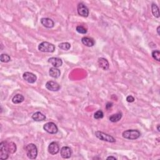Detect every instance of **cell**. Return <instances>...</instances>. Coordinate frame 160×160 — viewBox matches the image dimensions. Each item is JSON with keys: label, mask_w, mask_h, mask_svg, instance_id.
I'll return each mask as SVG.
<instances>
[{"label": "cell", "mask_w": 160, "mask_h": 160, "mask_svg": "<svg viewBox=\"0 0 160 160\" xmlns=\"http://www.w3.org/2000/svg\"><path fill=\"white\" fill-rule=\"evenodd\" d=\"M152 57L155 60L159 61H160V53L158 50H155L152 52Z\"/></svg>", "instance_id": "cell-24"}, {"label": "cell", "mask_w": 160, "mask_h": 160, "mask_svg": "<svg viewBox=\"0 0 160 160\" xmlns=\"http://www.w3.org/2000/svg\"><path fill=\"white\" fill-rule=\"evenodd\" d=\"M151 12L153 16L156 18H159V8L156 4L153 3L151 5Z\"/></svg>", "instance_id": "cell-21"}, {"label": "cell", "mask_w": 160, "mask_h": 160, "mask_svg": "<svg viewBox=\"0 0 160 160\" xmlns=\"http://www.w3.org/2000/svg\"><path fill=\"white\" fill-rule=\"evenodd\" d=\"M38 49L39 52L44 53H53L55 50V46L52 43L44 41L39 45Z\"/></svg>", "instance_id": "cell-3"}, {"label": "cell", "mask_w": 160, "mask_h": 160, "mask_svg": "<svg viewBox=\"0 0 160 160\" xmlns=\"http://www.w3.org/2000/svg\"><path fill=\"white\" fill-rule=\"evenodd\" d=\"M60 154L61 157L64 159L70 158L72 155V151L70 147L64 146L61 149Z\"/></svg>", "instance_id": "cell-11"}, {"label": "cell", "mask_w": 160, "mask_h": 160, "mask_svg": "<svg viewBox=\"0 0 160 160\" xmlns=\"http://www.w3.org/2000/svg\"><path fill=\"white\" fill-rule=\"evenodd\" d=\"M157 129H158V131L159 132H160V129H159V125H158V126H157Z\"/></svg>", "instance_id": "cell-31"}, {"label": "cell", "mask_w": 160, "mask_h": 160, "mask_svg": "<svg viewBox=\"0 0 160 160\" xmlns=\"http://www.w3.org/2000/svg\"><path fill=\"white\" fill-rule=\"evenodd\" d=\"M46 88L52 92H58L61 88L60 85L58 83L53 81H49L46 83Z\"/></svg>", "instance_id": "cell-8"}, {"label": "cell", "mask_w": 160, "mask_h": 160, "mask_svg": "<svg viewBox=\"0 0 160 160\" xmlns=\"http://www.w3.org/2000/svg\"><path fill=\"white\" fill-rule=\"evenodd\" d=\"M59 48L61 49L64 50V51H68L71 48V45L69 43L65 42V43H61L59 45Z\"/></svg>", "instance_id": "cell-22"}, {"label": "cell", "mask_w": 160, "mask_h": 160, "mask_svg": "<svg viewBox=\"0 0 160 160\" xmlns=\"http://www.w3.org/2000/svg\"><path fill=\"white\" fill-rule=\"evenodd\" d=\"M9 153L7 149L6 141H2L0 143V159L6 160L9 157Z\"/></svg>", "instance_id": "cell-5"}, {"label": "cell", "mask_w": 160, "mask_h": 160, "mask_svg": "<svg viewBox=\"0 0 160 160\" xmlns=\"http://www.w3.org/2000/svg\"><path fill=\"white\" fill-rule=\"evenodd\" d=\"M77 12L79 15L86 18L89 15V9L83 3H79L77 6Z\"/></svg>", "instance_id": "cell-7"}, {"label": "cell", "mask_w": 160, "mask_h": 160, "mask_svg": "<svg viewBox=\"0 0 160 160\" xmlns=\"http://www.w3.org/2000/svg\"><path fill=\"white\" fill-rule=\"evenodd\" d=\"M6 146L10 154H13L17 150L16 145L13 142H9V143L6 142Z\"/></svg>", "instance_id": "cell-18"}, {"label": "cell", "mask_w": 160, "mask_h": 160, "mask_svg": "<svg viewBox=\"0 0 160 160\" xmlns=\"http://www.w3.org/2000/svg\"><path fill=\"white\" fill-rule=\"evenodd\" d=\"M48 152L51 155H54L58 154L60 151V146L59 144H58L56 142H53L51 143L48 146Z\"/></svg>", "instance_id": "cell-10"}, {"label": "cell", "mask_w": 160, "mask_h": 160, "mask_svg": "<svg viewBox=\"0 0 160 160\" xmlns=\"http://www.w3.org/2000/svg\"><path fill=\"white\" fill-rule=\"evenodd\" d=\"M94 134H95L96 137L98 138V139H100V140L106 141V142H109V143L116 142V140L113 137L111 136V135H109V134L106 133H104L101 132H96Z\"/></svg>", "instance_id": "cell-4"}, {"label": "cell", "mask_w": 160, "mask_h": 160, "mask_svg": "<svg viewBox=\"0 0 160 160\" xmlns=\"http://www.w3.org/2000/svg\"><path fill=\"white\" fill-rule=\"evenodd\" d=\"M76 31L79 33H80V34L85 35L87 33L86 29L85 27L81 26V25H80V26H78L77 27H76Z\"/></svg>", "instance_id": "cell-26"}, {"label": "cell", "mask_w": 160, "mask_h": 160, "mask_svg": "<svg viewBox=\"0 0 160 160\" xmlns=\"http://www.w3.org/2000/svg\"><path fill=\"white\" fill-rule=\"evenodd\" d=\"M122 118V113H118L112 115L110 117V121L113 123H116L119 121Z\"/></svg>", "instance_id": "cell-20"}, {"label": "cell", "mask_w": 160, "mask_h": 160, "mask_svg": "<svg viewBox=\"0 0 160 160\" xmlns=\"http://www.w3.org/2000/svg\"><path fill=\"white\" fill-rule=\"evenodd\" d=\"M126 101L129 103H133L134 101V98L132 96H128L126 98Z\"/></svg>", "instance_id": "cell-27"}, {"label": "cell", "mask_w": 160, "mask_h": 160, "mask_svg": "<svg viewBox=\"0 0 160 160\" xmlns=\"http://www.w3.org/2000/svg\"><path fill=\"white\" fill-rule=\"evenodd\" d=\"M0 60L2 63H8L11 60L10 56L7 54H2L0 57Z\"/></svg>", "instance_id": "cell-23"}, {"label": "cell", "mask_w": 160, "mask_h": 160, "mask_svg": "<svg viewBox=\"0 0 160 160\" xmlns=\"http://www.w3.org/2000/svg\"><path fill=\"white\" fill-rule=\"evenodd\" d=\"M23 78L25 81L29 83H34L37 79L36 76L30 72H25L23 75Z\"/></svg>", "instance_id": "cell-9"}, {"label": "cell", "mask_w": 160, "mask_h": 160, "mask_svg": "<svg viewBox=\"0 0 160 160\" xmlns=\"http://www.w3.org/2000/svg\"><path fill=\"white\" fill-rule=\"evenodd\" d=\"M41 23L47 28H52L54 26V21L48 18H43L41 20Z\"/></svg>", "instance_id": "cell-14"}, {"label": "cell", "mask_w": 160, "mask_h": 160, "mask_svg": "<svg viewBox=\"0 0 160 160\" xmlns=\"http://www.w3.org/2000/svg\"><path fill=\"white\" fill-rule=\"evenodd\" d=\"M24 100V96L22 95V94H16L12 99V101L14 104H20L21 103H22Z\"/></svg>", "instance_id": "cell-19"}, {"label": "cell", "mask_w": 160, "mask_h": 160, "mask_svg": "<svg viewBox=\"0 0 160 160\" xmlns=\"http://www.w3.org/2000/svg\"><path fill=\"white\" fill-rule=\"evenodd\" d=\"M48 63H49L51 64H52L53 67L54 68H59L62 66L63 64V61L60 58H50L48 60Z\"/></svg>", "instance_id": "cell-12"}, {"label": "cell", "mask_w": 160, "mask_h": 160, "mask_svg": "<svg viewBox=\"0 0 160 160\" xmlns=\"http://www.w3.org/2000/svg\"><path fill=\"white\" fill-rule=\"evenodd\" d=\"M32 119L36 121H42L46 119V116L41 112H36L32 115Z\"/></svg>", "instance_id": "cell-17"}, {"label": "cell", "mask_w": 160, "mask_h": 160, "mask_svg": "<svg viewBox=\"0 0 160 160\" xmlns=\"http://www.w3.org/2000/svg\"><path fill=\"white\" fill-rule=\"evenodd\" d=\"M104 116V113L102 111L98 110L94 114V118L96 119H102Z\"/></svg>", "instance_id": "cell-25"}, {"label": "cell", "mask_w": 160, "mask_h": 160, "mask_svg": "<svg viewBox=\"0 0 160 160\" xmlns=\"http://www.w3.org/2000/svg\"><path fill=\"white\" fill-rule=\"evenodd\" d=\"M106 159H114V160L116 159V158L115 157H114V156H109V157H108Z\"/></svg>", "instance_id": "cell-29"}, {"label": "cell", "mask_w": 160, "mask_h": 160, "mask_svg": "<svg viewBox=\"0 0 160 160\" xmlns=\"http://www.w3.org/2000/svg\"><path fill=\"white\" fill-rule=\"evenodd\" d=\"M113 106V103H110V102H108L107 103L106 105V110H109L110 108H111Z\"/></svg>", "instance_id": "cell-28"}, {"label": "cell", "mask_w": 160, "mask_h": 160, "mask_svg": "<svg viewBox=\"0 0 160 160\" xmlns=\"http://www.w3.org/2000/svg\"><path fill=\"white\" fill-rule=\"evenodd\" d=\"M43 129H44L47 133L52 134H56L58 132V126H56L55 123L53 122H48L46 123V124H45L44 126H43Z\"/></svg>", "instance_id": "cell-6"}, {"label": "cell", "mask_w": 160, "mask_h": 160, "mask_svg": "<svg viewBox=\"0 0 160 160\" xmlns=\"http://www.w3.org/2000/svg\"><path fill=\"white\" fill-rule=\"evenodd\" d=\"M159 28H160V27H159V26H158V27L157 28V32H158V35H160V33H159Z\"/></svg>", "instance_id": "cell-30"}, {"label": "cell", "mask_w": 160, "mask_h": 160, "mask_svg": "<svg viewBox=\"0 0 160 160\" xmlns=\"http://www.w3.org/2000/svg\"><path fill=\"white\" fill-rule=\"evenodd\" d=\"M141 136V133L137 129H128L123 133V137L130 140H136Z\"/></svg>", "instance_id": "cell-2"}, {"label": "cell", "mask_w": 160, "mask_h": 160, "mask_svg": "<svg viewBox=\"0 0 160 160\" xmlns=\"http://www.w3.org/2000/svg\"><path fill=\"white\" fill-rule=\"evenodd\" d=\"M25 151H26L28 158L35 159L37 157L38 149L35 144L30 143L26 145V148H25Z\"/></svg>", "instance_id": "cell-1"}, {"label": "cell", "mask_w": 160, "mask_h": 160, "mask_svg": "<svg viewBox=\"0 0 160 160\" xmlns=\"http://www.w3.org/2000/svg\"><path fill=\"white\" fill-rule=\"evenodd\" d=\"M49 74L51 77H52L53 78H58L60 77V76L61 75V71L59 69H58L57 68L53 67L49 69Z\"/></svg>", "instance_id": "cell-16"}, {"label": "cell", "mask_w": 160, "mask_h": 160, "mask_svg": "<svg viewBox=\"0 0 160 160\" xmlns=\"http://www.w3.org/2000/svg\"><path fill=\"white\" fill-rule=\"evenodd\" d=\"M81 42L83 45L88 47H92L95 44L94 40L89 37H83L81 39Z\"/></svg>", "instance_id": "cell-15"}, {"label": "cell", "mask_w": 160, "mask_h": 160, "mask_svg": "<svg viewBox=\"0 0 160 160\" xmlns=\"http://www.w3.org/2000/svg\"><path fill=\"white\" fill-rule=\"evenodd\" d=\"M98 63L99 66L101 69H103V70H108L109 68H110V64H109L108 61L104 58H99L98 61Z\"/></svg>", "instance_id": "cell-13"}]
</instances>
